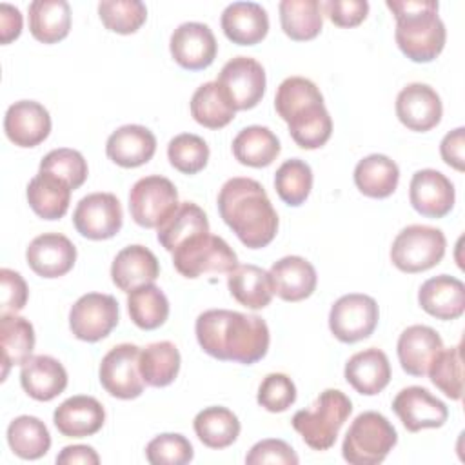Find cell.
I'll return each mask as SVG.
<instances>
[{"label":"cell","mask_w":465,"mask_h":465,"mask_svg":"<svg viewBox=\"0 0 465 465\" xmlns=\"http://www.w3.org/2000/svg\"><path fill=\"white\" fill-rule=\"evenodd\" d=\"M196 340L203 352L222 361L252 365L269 351V327L256 314L211 309L196 318Z\"/></svg>","instance_id":"cell-1"},{"label":"cell","mask_w":465,"mask_h":465,"mask_svg":"<svg viewBox=\"0 0 465 465\" xmlns=\"http://www.w3.org/2000/svg\"><path fill=\"white\" fill-rule=\"evenodd\" d=\"M218 213L249 249L267 247L278 231V214L260 182L229 178L218 193Z\"/></svg>","instance_id":"cell-2"},{"label":"cell","mask_w":465,"mask_h":465,"mask_svg":"<svg viewBox=\"0 0 465 465\" xmlns=\"http://www.w3.org/2000/svg\"><path fill=\"white\" fill-rule=\"evenodd\" d=\"M274 109L287 122L291 138L302 149H318L332 134V120L323 96L309 78H285L276 89Z\"/></svg>","instance_id":"cell-3"},{"label":"cell","mask_w":465,"mask_h":465,"mask_svg":"<svg viewBox=\"0 0 465 465\" xmlns=\"http://www.w3.org/2000/svg\"><path fill=\"white\" fill-rule=\"evenodd\" d=\"M396 18L394 38L400 51L412 62L427 64L440 56L447 31L434 0H387Z\"/></svg>","instance_id":"cell-4"},{"label":"cell","mask_w":465,"mask_h":465,"mask_svg":"<svg viewBox=\"0 0 465 465\" xmlns=\"http://www.w3.org/2000/svg\"><path fill=\"white\" fill-rule=\"evenodd\" d=\"M351 412L352 403L347 394L338 389H325L311 409L292 416V427L312 450H329Z\"/></svg>","instance_id":"cell-5"},{"label":"cell","mask_w":465,"mask_h":465,"mask_svg":"<svg viewBox=\"0 0 465 465\" xmlns=\"http://www.w3.org/2000/svg\"><path fill=\"white\" fill-rule=\"evenodd\" d=\"M398 443L392 423L376 411L361 412L351 423L343 443V460L351 465H378Z\"/></svg>","instance_id":"cell-6"},{"label":"cell","mask_w":465,"mask_h":465,"mask_svg":"<svg viewBox=\"0 0 465 465\" xmlns=\"http://www.w3.org/2000/svg\"><path fill=\"white\" fill-rule=\"evenodd\" d=\"M174 269L185 278H200L203 274H229L238 267V256L229 243L211 232H202L173 252Z\"/></svg>","instance_id":"cell-7"},{"label":"cell","mask_w":465,"mask_h":465,"mask_svg":"<svg viewBox=\"0 0 465 465\" xmlns=\"http://www.w3.org/2000/svg\"><path fill=\"white\" fill-rule=\"evenodd\" d=\"M445 234L430 225H409L401 229L391 247V262L401 272H423L438 265L445 256Z\"/></svg>","instance_id":"cell-8"},{"label":"cell","mask_w":465,"mask_h":465,"mask_svg":"<svg viewBox=\"0 0 465 465\" xmlns=\"http://www.w3.org/2000/svg\"><path fill=\"white\" fill-rule=\"evenodd\" d=\"M178 205L174 183L160 174L140 178L129 193L131 218L145 229H158Z\"/></svg>","instance_id":"cell-9"},{"label":"cell","mask_w":465,"mask_h":465,"mask_svg":"<svg viewBox=\"0 0 465 465\" xmlns=\"http://www.w3.org/2000/svg\"><path fill=\"white\" fill-rule=\"evenodd\" d=\"M380 320V309L374 298L351 292L338 298L329 312V329L336 340L356 343L369 338Z\"/></svg>","instance_id":"cell-10"},{"label":"cell","mask_w":465,"mask_h":465,"mask_svg":"<svg viewBox=\"0 0 465 465\" xmlns=\"http://www.w3.org/2000/svg\"><path fill=\"white\" fill-rule=\"evenodd\" d=\"M102 387L118 400H134L143 392L140 374V347L133 343L114 345L100 361L98 369Z\"/></svg>","instance_id":"cell-11"},{"label":"cell","mask_w":465,"mask_h":465,"mask_svg":"<svg viewBox=\"0 0 465 465\" xmlns=\"http://www.w3.org/2000/svg\"><path fill=\"white\" fill-rule=\"evenodd\" d=\"M118 302L111 294L87 292L69 311V329L82 341H98L118 325Z\"/></svg>","instance_id":"cell-12"},{"label":"cell","mask_w":465,"mask_h":465,"mask_svg":"<svg viewBox=\"0 0 465 465\" xmlns=\"http://www.w3.org/2000/svg\"><path fill=\"white\" fill-rule=\"evenodd\" d=\"M218 85L236 111L256 107L265 93V71L251 56H234L220 71Z\"/></svg>","instance_id":"cell-13"},{"label":"cell","mask_w":465,"mask_h":465,"mask_svg":"<svg viewBox=\"0 0 465 465\" xmlns=\"http://www.w3.org/2000/svg\"><path fill=\"white\" fill-rule=\"evenodd\" d=\"M124 214L113 193H91L84 196L73 213L74 229L89 240H107L122 229Z\"/></svg>","instance_id":"cell-14"},{"label":"cell","mask_w":465,"mask_h":465,"mask_svg":"<svg viewBox=\"0 0 465 465\" xmlns=\"http://www.w3.org/2000/svg\"><path fill=\"white\" fill-rule=\"evenodd\" d=\"M392 411L409 432L438 429L449 418L447 405L420 385L401 389L392 400Z\"/></svg>","instance_id":"cell-15"},{"label":"cell","mask_w":465,"mask_h":465,"mask_svg":"<svg viewBox=\"0 0 465 465\" xmlns=\"http://www.w3.org/2000/svg\"><path fill=\"white\" fill-rule=\"evenodd\" d=\"M169 49L180 67L200 71L214 62L218 44L207 24L185 22L173 31Z\"/></svg>","instance_id":"cell-16"},{"label":"cell","mask_w":465,"mask_h":465,"mask_svg":"<svg viewBox=\"0 0 465 465\" xmlns=\"http://www.w3.org/2000/svg\"><path fill=\"white\" fill-rule=\"evenodd\" d=\"M441 114V98L427 84H409L396 96V116L411 131L425 133L434 129L440 124Z\"/></svg>","instance_id":"cell-17"},{"label":"cell","mask_w":465,"mask_h":465,"mask_svg":"<svg viewBox=\"0 0 465 465\" xmlns=\"http://www.w3.org/2000/svg\"><path fill=\"white\" fill-rule=\"evenodd\" d=\"M31 271L42 278H60L76 262V247L60 232H44L31 240L25 251Z\"/></svg>","instance_id":"cell-18"},{"label":"cell","mask_w":465,"mask_h":465,"mask_svg":"<svg viewBox=\"0 0 465 465\" xmlns=\"http://www.w3.org/2000/svg\"><path fill=\"white\" fill-rule=\"evenodd\" d=\"M409 200L414 211L427 218H443L454 207V185L436 169H421L412 174Z\"/></svg>","instance_id":"cell-19"},{"label":"cell","mask_w":465,"mask_h":465,"mask_svg":"<svg viewBox=\"0 0 465 465\" xmlns=\"http://www.w3.org/2000/svg\"><path fill=\"white\" fill-rule=\"evenodd\" d=\"M4 131L15 145L36 147L51 133L49 111L35 100L15 102L5 111Z\"/></svg>","instance_id":"cell-20"},{"label":"cell","mask_w":465,"mask_h":465,"mask_svg":"<svg viewBox=\"0 0 465 465\" xmlns=\"http://www.w3.org/2000/svg\"><path fill=\"white\" fill-rule=\"evenodd\" d=\"M54 427L65 438H85L96 434L105 423L102 403L85 394L71 396L62 401L53 414Z\"/></svg>","instance_id":"cell-21"},{"label":"cell","mask_w":465,"mask_h":465,"mask_svg":"<svg viewBox=\"0 0 465 465\" xmlns=\"http://www.w3.org/2000/svg\"><path fill=\"white\" fill-rule=\"evenodd\" d=\"M441 336L429 325H411L398 338V360L411 376H425L430 363L441 352Z\"/></svg>","instance_id":"cell-22"},{"label":"cell","mask_w":465,"mask_h":465,"mask_svg":"<svg viewBox=\"0 0 465 465\" xmlns=\"http://www.w3.org/2000/svg\"><path fill=\"white\" fill-rule=\"evenodd\" d=\"M156 153V138L143 125L127 124L111 133L105 143V154L120 167L131 169L147 163Z\"/></svg>","instance_id":"cell-23"},{"label":"cell","mask_w":465,"mask_h":465,"mask_svg":"<svg viewBox=\"0 0 465 465\" xmlns=\"http://www.w3.org/2000/svg\"><path fill=\"white\" fill-rule=\"evenodd\" d=\"M418 303L438 320H456L465 311V285L449 274L429 278L418 291Z\"/></svg>","instance_id":"cell-24"},{"label":"cell","mask_w":465,"mask_h":465,"mask_svg":"<svg viewBox=\"0 0 465 465\" xmlns=\"http://www.w3.org/2000/svg\"><path fill=\"white\" fill-rule=\"evenodd\" d=\"M20 383L27 396L36 401H51L67 387V371L47 354L31 356L20 369Z\"/></svg>","instance_id":"cell-25"},{"label":"cell","mask_w":465,"mask_h":465,"mask_svg":"<svg viewBox=\"0 0 465 465\" xmlns=\"http://www.w3.org/2000/svg\"><path fill=\"white\" fill-rule=\"evenodd\" d=\"M160 274V265L153 251L143 245H127L113 260L111 280L124 291L131 292L142 285L153 283Z\"/></svg>","instance_id":"cell-26"},{"label":"cell","mask_w":465,"mask_h":465,"mask_svg":"<svg viewBox=\"0 0 465 465\" xmlns=\"http://www.w3.org/2000/svg\"><path fill=\"white\" fill-rule=\"evenodd\" d=\"M269 274L274 294L283 302H302L309 298L318 283L316 269L302 256H283L272 263Z\"/></svg>","instance_id":"cell-27"},{"label":"cell","mask_w":465,"mask_h":465,"mask_svg":"<svg viewBox=\"0 0 465 465\" xmlns=\"http://www.w3.org/2000/svg\"><path fill=\"white\" fill-rule=\"evenodd\" d=\"M223 35L238 45H254L269 33L267 11L256 2H232L220 18Z\"/></svg>","instance_id":"cell-28"},{"label":"cell","mask_w":465,"mask_h":465,"mask_svg":"<svg viewBox=\"0 0 465 465\" xmlns=\"http://www.w3.org/2000/svg\"><path fill=\"white\" fill-rule=\"evenodd\" d=\"M345 380L360 394L374 396L391 381V363L381 349L369 347L352 354L345 363Z\"/></svg>","instance_id":"cell-29"},{"label":"cell","mask_w":465,"mask_h":465,"mask_svg":"<svg viewBox=\"0 0 465 465\" xmlns=\"http://www.w3.org/2000/svg\"><path fill=\"white\" fill-rule=\"evenodd\" d=\"M71 187L51 173L38 171L27 183V202L33 213L44 220L62 218L71 203Z\"/></svg>","instance_id":"cell-30"},{"label":"cell","mask_w":465,"mask_h":465,"mask_svg":"<svg viewBox=\"0 0 465 465\" xmlns=\"http://www.w3.org/2000/svg\"><path fill=\"white\" fill-rule=\"evenodd\" d=\"M227 287L240 305L252 311L267 307L274 294L271 274L252 263L232 269L227 276Z\"/></svg>","instance_id":"cell-31"},{"label":"cell","mask_w":465,"mask_h":465,"mask_svg":"<svg viewBox=\"0 0 465 465\" xmlns=\"http://www.w3.org/2000/svg\"><path fill=\"white\" fill-rule=\"evenodd\" d=\"M400 182V169L394 160L385 154H369L354 167V183L358 191L369 198L391 196Z\"/></svg>","instance_id":"cell-32"},{"label":"cell","mask_w":465,"mask_h":465,"mask_svg":"<svg viewBox=\"0 0 465 465\" xmlns=\"http://www.w3.org/2000/svg\"><path fill=\"white\" fill-rule=\"evenodd\" d=\"M71 7L65 0H35L29 4V31L42 44H56L69 35Z\"/></svg>","instance_id":"cell-33"},{"label":"cell","mask_w":465,"mask_h":465,"mask_svg":"<svg viewBox=\"0 0 465 465\" xmlns=\"http://www.w3.org/2000/svg\"><path fill=\"white\" fill-rule=\"evenodd\" d=\"M35 329L29 320L5 314L0 316V349H2V380L11 365H24L35 349Z\"/></svg>","instance_id":"cell-34"},{"label":"cell","mask_w":465,"mask_h":465,"mask_svg":"<svg viewBox=\"0 0 465 465\" xmlns=\"http://www.w3.org/2000/svg\"><path fill=\"white\" fill-rule=\"evenodd\" d=\"M282 145L278 136L263 125H249L232 140V154L242 165L267 167L280 154Z\"/></svg>","instance_id":"cell-35"},{"label":"cell","mask_w":465,"mask_h":465,"mask_svg":"<svg viewBox=\"0 0 465 465\" xmlns=\"http://www.w3.org/2000/svg\"><path fill=\"white\" fill-rule=\"evenodd\" d=\"M156 238L160 245L173 252L189 238L209 232V220L202 207L193 202H182L176 211L156 229Z\"/></svg>","instance_id":"cell-36"},{"label":"cell","mask_w":465,"mask_h":465,"mask_svg":"<svg viewBox=\"0 0 465 465\" xmlns=\"http://www.w3.org/2000/svg\"><path fill=\"white\" fill-rule=\"evenodd\" d=\"M198 440L209 449H225L232 445L240 434V420L227 407H207L194 416L193 421Z\"/></svg>","instance_id":"cell-37"},{"label":"cell","mask_w":465,"mask_h":465,"mask_svg":"<svg viewBox=\"0 0 465 465\" xmlns=\"http://www.w3.org/2000/svg\"><path fill=\"white\" fill-rule=\"evenodd\" d=\"M278 9L282 29L291 40L305 42L320 35L323 15L318 0H282Z\"/></svg>","instance_id":"cell-38"},{"label":"cell","mask_w":465,"mask_h":465,"mask_svg":"<svg viewBox=\"0 0 465 465\" xmlns=\"http://www.w3.org/2000/svg\"><path fill=\"white\" fill-rule=\"evenodd\" d=\"M236 109L218 85V82L202 84L191 98V116L207 129H222L234 118Z\"/></svg>","instance_id":"cell-39"},{"label":"cell","mask_w":465,"mask_h":465,"mask_svg":"<svg viewBox=\"0 0 465 465\" xmlns=\"http://www.w3.org/2000/svg\"><path fill=\"white\" fill-rule=\"evenodd\" d=\"M7 443L18 458L38 460L47 454L51 447V434L42 420L24 414L9 423Z\"/></svg>","instance_id":"cell-40"},{"label":"cell","mask_w":465,"mask_h":465,"mask_svg":"<svg viewBox=\"0 0 465 465\" xmlns=\"http://www.w3.org/2000/svg\"><path fill=\"white\" fill-rule=\"evenodd\" d=\"M180 352L173 341H154L140 351V374L145 385L167 387L180 371Z\"/></svg>","instance_id":"cell-41"},{"label":"cell","mask_w":465,"mask_h":465,"mask_svg":"<svg viewBox=\"0 0 465 465\" xmlns=\"http://www.w3.org/2000/svg\"><path fill=\"white\" fill-rule=\"evenodd\" d=\"M127 312L133 323L143 331H154L169 316V300L154 283L142 285L129 292Z\"/></svg>","instance_id":"cell-42"},{"label":"cell","mask_w":465,"mask_h":465,"mask_svg":"<svg viewBox=\"0 0 465 465\" xmlns=\"http://www.w3.org/2000/svg\"><path fill=\"white\" fill-rule=\"evenodd\" d=\"M274 189L282 202L291 207L302 205L312 189V169L300 158L285 160L274 174Z\"/></svg>","instance_id":"cell-43"},{"label":"cell","mask_w":465,"mask_h":465,"mask_svg":"<svg viewBox=\"0 0 465 465\" xmlns=\"http://www.w3.org/2000/svg\"><path fill=\"white\" fill-rule=\"evenodd\" d=\"M98 16L105 29L118 35L136 33L147 20V7L140 0H102Z\"/></svg>","instance_id":"cell-44"},{"label":"cell","mask_w":465,"mask_h":465,"mask_svg":"<svg viewBox=\"0 0 465 465\" xmlns=\"http://www.w3.org/2000/svg\"><path fill=\"white\" fill-rule=\"evenodd\" d=\"M430 381L450 400H461L463 394V358L461 345L441 349L436 360L430 363Z\"/></svg>","instance_id":"cell-45"},{"label":"cell","mask_w":465,"mask_h":465,"mask_svg":"<svg viewBox=\"0 0 465 465\" xmlns=\"http://www.w3.org/2000/svg\"><path fill=\"white\" fill-rule=\"evenodd\" d=\"M167 158L176 171L183 174H196L207 165L209 145L198 134L182 133L169 142Z\"/></svg>","instance_id":"cell-46"},{"label":"cell","mask_w":465,"mask_h":465,"mask_svg":"<svg viewBox=\"0 0 465 465\" xmlns=\"http://www.w3.org/2000/svg\"><path fill=\"white\" fill-rule=\"evenodd\" d=\"M38 171L51 173V174L58 176L60 180L69 183V187L73 191L78 189L85 182L87 173H89L87 162L82 156V153H78L76 149H67V147L49 151L42 158Z\"/></svg>","instance_id":"cell-47"},{"label":"cell","mask_w":465,"mask_h":465,"mask_svg":"<svg viewBox=\"0 0 465 465\" xmlns=\"http://www.w3.org/2000/svg\"><path fill=\"white\" fill-rule=\"evenodd\" d=\"M191 441L176 432H165L153 438L145 447V458L153 465H185L193 460Z\"/></svg>","instance_id":"cell-48"},{"label":"cell","mask_w":465,"mask_h":465,"mask_svg":"<svg viewBox=\"0 0 465 465\" xmlns=\"http://www.w3.org/2000/svg\"><path fill=\"white\" fill-rule=\"evenodd\" d=\"M256 400L269 412H283L296 401V385L287 374L271 372L262 380Z\"/></svg>","instance_id":"cell-49"},{"label":"cell","mask_w":465,"mask_h":465,"mask_svg":"<svg viewBox=\"0 0 465 465\" xmlns=\"http://www.w3.org/2000/svg\"><path fill=\"white\" fill-rule=\"evenodd\" d=\"M29 289L20 272L13 269H0V316L16 314L27 303Z\"/></svg>","instance_id":"cell-50"},{"label":"cell","mask_w":465,"mask_h":465,"mask_svg":"<svg viewBox=\"0 0 465 465\" xmlns=\"http://www.w3.org/2000/svg\"><path fill=\"white\" fill-rule=\"evenodd\" d=\"M298 454L294 452V449L283 441V440H276V438H267L262 440L258 443H254L249 450V454L245 456V463L247 465H263V463H278V465H296Z\"/></svg>","instance_id":"cell-51"},{"label":"cell","mask_w":465,"mask_h":465,"mask_svg":"<svg viewBox=\"0 0 465 465\" xmlns=\"http://www.w3.org/2000/svg\"><path fill=\"white\" fill-rule=\"evenodd\" d=\"M329 20L338 27H356L369 13L367 0H329L322 5Z\"/></svg>","instance_id":"cell-52"},{"label":"cell","mask_w":465,"mask_h":465,"mask_svg":"<svg viewBox=\"0 0 465 465\" xmlns=\"http://www.w3.org/2000/svg\"><path fill=\"white\" fill-rule=\"evenodd\" d=\"M465 129L458 127L450 133H447L440 143V154L447 165H450L456 171L465 169Z\"/></svg>","instance_id":"cell-53"},{"label":"cell","mask_w":465,"mask_h":465,"mask_svg":"<svg viewBox=\"0 0 465 465\" xmlns=\"http://www.w3.org/2000/svg\"><path fill=\"white\" fill-rule=\"evenodd\" d=\"M22 33V13L20 9L0 4V42L5 45L18 38Z\"/></svg>","instance_id":"cell-54"},{"label":"cell","mask_w":465,"mask_h":465,"mask_svg":"<svg viewBox=\"0 0 465 465\" xmlns=\"http://www.w3.org/2000/svg\"><path fill=\"white\" fill-rule=\"evenodd\" d=\"M58 465H98L100 456L96 450L89 445H67L62 449V452L56 456Z\"/></svg>","instance_id":"cell-55"}]
</instances>
